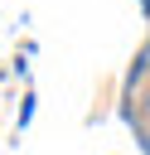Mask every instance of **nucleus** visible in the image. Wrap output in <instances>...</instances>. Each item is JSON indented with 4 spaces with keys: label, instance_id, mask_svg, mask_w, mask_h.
I'll list each match as a JSON object with an SVG mask.
<instances>
[{
    "label": "nucleus",
    "instance_id": "f257e3e1",
    "mask_svg": "<svg viewBox=\"0 0 150 155\" xmlns=\"http://www.w3.org/2000/svg\"><path fill=\"white\" fill-rule=\"evenodd\" d=\"M135 121H140V126H150V92L140 97V107H135Z\"/></svg>",
    "mask_w": 150,
    "mask_h": 155
}]
</instances>
